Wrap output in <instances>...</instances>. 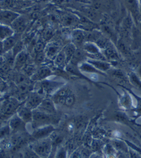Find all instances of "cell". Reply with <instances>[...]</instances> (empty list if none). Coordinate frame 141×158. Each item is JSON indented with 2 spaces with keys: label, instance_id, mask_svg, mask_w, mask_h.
Listing matches in <instances>:
<instances>
[{
  "label": "cell",
  "instance_id": "obj_1",
  "mask_svg": "<svg viewBox=\"0 0 141 158\" xmlns=\"http://www.w3.org/2000/svg\"><path fill=\"white\" fill-rule=\"evenodd\" d=\"M64 83L59 81H54L51 80H46L37 81L34 84V90L42 95L44 98L52 97V95L57 90L63 86Z\"/></svg>",
  "mask_w": 141,
  "mask_h": 158
},
{
  "label": "cell",
  "instance_id": "obj_2",
  "mask_svg": "<svg viewBox=\"0 0 141 158\" xmlns=\"http://www.w3.org/2000/svg\"><path fill=\"white\" fill-rule=\"evenodd\" d=\"M28 145L41 158L48 157L54 148L53 141L50 137L33 140Z\"/></svg>",
  "mask_w": 141,
  "mask_h": 158
},
{
  "label": "cell",
  "instance_id": "obj_3",
  "mask_svg": "<svg viewBox=\"0 0 141 158\" xmlns=\"http://www.w3.org/2000/svg\"><path fill=\"white\" fill-rule=\"evenodd\" d=\"M55 115H50L43 112H42L37 109L33 110V122L30 124L32 131L35 128L43 127L47 125H53L55 123L56 118Z\"/></svg>",
  "mask_w": 141,
  "mask_h": 158
},
{
  "label": "cell",
  "instance_id": "obj_4",
  "mask_svg": "<svg viewBox=\"0 0 141 158\" xmlns=\"http://www.w3.org/2000/svg\"><path fill=\"white\" fill-rule=\"evenodd\" d=\"M22 104L23 102H20L19 99L13 96H10L3 99L0 113L10 119V117L17 113V110Z\"/></svg>",
  "mask_w": 141,
  "mask_h": 158
},
{
  "label": "cell",
  "instance_id": "obj_5",
  "mask_svg": "<svg viewBox=\"0 0 141 158\" xmlns=\"http://www.w3.org/2000/svg\"><path fill=\"white\" fill-rule=\"evenodd\" d=\"M8 124L10 127L12 134L25 133L27 131V124L19 118L17 113L10 117L8 121Z\"/></svg>",
  "mask_w": 141,
  "mask_h": 158
},
{
  "label": "cell",
  "instance_id": "obj_6",
  "mask_svg": "<svg viewBox=\"0 0 141 158\" xmlns=\"http://www.w3.org/2000/svg\"><path fill=\"white\" fill-rule=\"evenodd\" d=\"M123 4L130 13L133 20L137 25L141 19L140 4L139 0H123Z\"/></svg>",
  "mask_w": 141,
  "mask_h": 158
},
{
  "label": "cell",
  "instance_id": "obj_7",
  "mask_svg": "<svg viewBox=\"0 0 141 158\" xmlns=\"http://www.w3.org/2000/svg\"><path fill=\"white\" fill-rule=\"evenodd\" d=\"M44 98H45L42 95L39 94V93L35 91V90H33V91L29 93L27 98L23 102V104L26 106L34 110L39 107Z\"/></svg>",
  "mask_w": 141,
  "mask_h": 158
},
{
  "label": "cell",
  "instance_id": "obj_8",
  "mask_svg": "<svg viewBox=\"0 0 141 158\" xmlns=\"http://www.w3.org/2000/svg\"><path fill=\"white\" fill-rule=\"evenodd\" d=\"M55 128L53 125H47L43 127L35 128L32 131L31 137L33 140L41 139L46 138L50 136V135L54 133Z\"/></svg>",
  "mask_w": 141,
  "mask_h": 158
},
{
  "label": "cell",
  "instance_id": "obj_9",
  "mask_svg": "<svg viewBox=\"0 0 141 158\" xmlns=\"http://www.w3.org/2000/svg\"><path fill=\"white\" fill-rule=\"evenodd\" d=\"M52 74H53V71L49 66L46 65H42L38 66L36 72L34 73V74L32 76L30 79L34 82H37V81L48 79Z\"/></svg>",
  "mask_w": 141,
  "mask_h": 158
},
{
  "label": "cell",
  "instance_id": "obj_10",
  "mask_svg": "<svg viewBox=\"0 0 141 158\" xmlns=\"http://www.w3.org/2000/svg\"><path fill=\"white\" fill-rule=\"evenodd\" d=\"M20 16L19 13L8 9H2L0 12V24L11 26L15 19Z\"/></svg>",
  "mask_w": 141,
  "mask_h": 158
},
{
  "label": "cell",
  "instance_id": "obj_11",
  "mask_svg": "<svg viewBox=\"0 0 141 158\" xmlns=\"http://www.w3.org/2000/svg\"><path fill=\"white\" fill-rule=\"evenodd\" d=\"M71 42L77 48H82L86 43V31L81 28H76L71 33Z\"/></svg>",
  "mask_w": 141,
  "mask_h": 158
},
{
  "label": "cell",
  "instance_id": "obj_12",
  "mask_svg": "<svg viewBox=\"0 0 141 158\" xmlns=\"http://www.w3.org/2000/svg\"><path fill=\"white\" fill-rule=\"evenodd\" d=\"M61 44L57 42H49L46 46L45 52L47 59L53 61L57 54L61 51Z\"/></svg>",
  "mask_w": 141,
  "mask_h": 158
},
{
  "label": "cell",
  "instance_id": "obj_13",
  "mask_svg": "<svg viewBox=\"0 0 141 158\" xmlns=\"http://www.w3.org/2000/svg\"><path fill=\"white\" fill-rule=\"evenodd\" d=\"M29 60V53L26 50H23V51L17 55L14 60L13 70L16 71H21Z\"/></svg>",
  "mask_w": 141,
  "mask_h": 158
},
{
  "label": "cell",
  "instance_id": "obj_14",
  "mask_svg": "<svg viewBox=\"0 0 141 158\" xmlns=\"http://www.w3.org/2000/svg\"><path fill=\"white\" fill-rule=\"evenodd\" d=\"M37 109L50 115H55L57 113L56 104L51 98H44Z\"/></svg>",
  "mask_w": 141,
  "mask_h": 158
},
{
  "label": "cell",
  "instance_id": "obj_15",
  "mask_svg": "<svg viewBox=\"0 0 141 158\" xmlns=\"http://www.w3.org/2000/svg\"><path fill=\"white\" fill-rule=\"evenodd\" d=\"M72 93V90L69 88L62 86L57 92L54 93L50 98L54 101L55 104H61L63 106L66 98Z\"/></svg>",
  "mask_w": 141,
  "mask_h": 158
},
{
  "label": "cell",
  "instance_id": "obj_16",
  "mask_svg": "<svg viewBox=\"0 0 141 158\" xmlns=\"http://www.w3.org/2000/svg\"><path fill=\"white\" fill-rule=\"evenodd\" d=\"M22 34L14 33L11 36L7 37L2 42L3 44V52L4 53L11 51L14 48V46L17 44V43L22 40ZM3 53V54H4Z\"/></svg>",
  "mask_w": 141,
  "mask_h": 158
},
{
  "label": "cell",
  "instance_id": "obj_17",
  "mask_svg": "<svg viewBox=\"0 0 141 158\" xmlns=\"http://www.w3.org/2000/svg\"><path fill=\"white\" fill-rule=\"evenodd\" d=\"M17 114L26 124H30L33 122V110L26 106L23 102L17 110Z\"/></svg>",
  "mask_w": 141,
  "mask_h": 158
},
{
  "label": "cell",
  "instance_id": "obj_18",
  "mask_svg": "<svg viewBox=\"0 0 141 158\" xmlns=\"http://www.w3.org/2000/svg\"><path fill=\"white\" fill-rule=\"evenodd\" d=\"M28 24V19L25 17L22 16L20 15V16L15 19V21L13 23V24L11 25L10 27L13 30L14 33L22 35L23 32L26 31V28H27Z\"/></svg>",
  "mask_w": 141,
  "mask_h": 158
},
{
  "label": "cell",
  "instance_id": "obj_19",
  "mask_svg": "<svg viewBox=\"0 0 141 158\" xmlns=\"http://www.w3.org/2000/svg\"><path fill=\"white\" fill-rule=\"evenodd\" d=\"M103 54L105 57V59L109 62H115V61H119L120 59L119 52L116 48H115V46L112 43L111 45L108 46L107 48L103 50Z\"/></svg>",
  "mask_w": 141,
  "mask_h": 158
},
{
  "label": "cell",
  "instance_id": "obj_20",
  "mask_svg": "<svg viewBox=\"0 0 141 158\" xmlns=\"http://www.w3.org/2000/svg\"><path fill=\"white\" fill-rule=\"evenodd\" d=\"M87 62L92 64V65L96 68L99 71L102 73L108 72L111 69V63L105 60H92L87 59L86 60Z\"/></svg>",
  "mask_w": 141,
  "mask_h": 158
},
{
  "label": "cell",
  "instance_id": "obj_21",
  "mask_svg": "<svg viewBox=\"0 0 141 158\" xmlns=\"http://www.w3.org/2000/svg\"><path fill=\"white\" fill-rule=\"evenodd\" d=\"M88 57L87 52L83 48H77L69 63L79 66L81 63L86 61Z\"/></svg>",
  "mask_w": 141,
  "mask_h": 158
},
{
  "label": "cell",
  "instance_id": "obj_22",
  "mask_svg": "<svg viewBox=\"0 0 141 158\" xmlns=\"http://www.w3.org/2000/svg\"><path fill=\"white\" fill-rule=\"evenodd\" d=\"M78 67H79V69L80 70V71L81 73H90V74H94V75H105L104 73H102L100 71H99V70L95 68L92 64H90L89 62H87V61L81 63L78 66Z\"/></svg>",
  "mask_w": 141,
  "mask_h": 158
},
{
  "label": "cell",
  "instance_id": "obj_23",
  "mask_svg": "<svg viewBox=\"0 0 141 158\" xmlns=\"http://www.w3.org/2000/svg\"><path fill=\"white\" fill-rule=\"evenodd\" d=\"M79 22V19L77 17V15H75L74 14H65L61 18V22L66 27H70V26L78 24Z\"/></svg>",
  "mask_w": 141,
  "mask_h": 158
},
{
  "label": "cell",
  "instance_id": "obj_24",
  "mask_svg": "<svg viewBox=\"0 0 141 158\" xmlns=\"http://www.w3.org/2000/svg\"><path fill=\"white\" fill-rule=\"evenodd\" d=\"M54 65L57 67V68L59 69H62L66 68L67 66V60L66 55L64 53V51H63V48L61 50V51L58 52L57 56L53 60Z\"/></svg>",
  "mask_w": 141,
  "mask_h": 158
},
{
  "label": "cell",
  "instance_id": "obj_25",
  "mask_svg": "<svg viewBox=\"0 0 141 158\" xmlns=\"http://www.w3.org/2000/svg\"><path fill=\"white\" fill-rule=\"evenodd\" d=\"M82 48L87 52V57L90 56V55H96L100 53V52H101V49L98 47L97 45H96L95 43L93 42H86L83 44Z\"/></svg>",
  "mask_w": 141,
  "mask_h": 158
},
{
  "label": "cell",
  "instance_id": "obj_26",
  "mask_svg": "<svg viewBox=\"0 0 141 158\" xmlns=\"http://www.w3.org/2000/svg\"><path fill=\"white\" fill-rule=\"evenodd\" d=\"M111 144L114 146V148L116 149V151H121L129 153V149H130V147H129V146L126 144V142H123V140L114 139L111 140Z\"/></svg>",
  "mask_w": 141,
  "mask_h": 158
},
{
  "label": "cell",
  "instance_id": "obj_27",
  "mask_svg": "<svg viewBox=\"0 0 141 158\" xmlns=\"http://www.w3.org/2000/svg\"><path fill=\"white\" fill-rule=\"evenodd\" d=\"M76 49H77V48H76V46L72 42L67 44H66L63 48V51H64V53L66 55L67 64H68L70 60H72V58L73 57V55H74L75 52H76Z\"/></svg>",
  "mask_w": 141,
  "mask_h": 158
},
{
  "label": "cell",
  "instance_id": "obj_28",
  "mask_svg": "<svg viewBox=\"0 0 141 158\" xmlns=\"http://www.w3.org/2000/svg\"><path fill=\"white\" fill-rule=\"evenodd\" d=\"M14 33L10 26L0 24V42H3L7 37L11 36Z\"/></svg>",
  "mask_w": 141,
  "mask_h": 158
},
{
  "label": "cell",
  "instance_id": "obj_29",
  "mask_svg": "<svg viewBox=\"0 0 141 158\" xmlns=\"http://www.w3.org/2000/svg\"><path fill=\"white\" fill-rule=\"evenodd\" d=\"M116 47L120 54L125 55V56L129 55L130 48L128 47L127 44L126 43L125 41H123V40H119L117 41V42L116 44Z\"/></svg>",
  "mask_w": 141,
  "mask_h": 158
},
{
  "label": "cell",
  "instance_id": "obj_30",
  "mask_svg": "<svg viewBox=\"0 0 141 158\" xmlns=\"http://www.w3.org/2000/svg\"><path fill=\"white\" fill-rule=\"evenodd\" d=\"M37 68L38 66L34 63H28L24 67H23L21 71L23 73H24L26 76H28V77L31 78L32 76H33L34 74V73L36 72Z\"/></svg>",
  "mask_w": 141,
  "mask_h": 158
},
{
  "label": "cell",
  "instance_id": "obj_31",
  "mask_svg": "<svg viewBox=\"0 0 141 158\" xmlns=\"http://www.w3.org/2000/svg\"><path fill=\"white\" fill-rule=\"evenodd\" d=\"M11 131L8 122L0 127V141L7 139L11 135Z\"/></svg>",
  "mask_w": 141,
  "mask_h": 158
},
{
  "label": "cell",
  "instance_id": "obj_32",
  "mask_svg": "<svg viewBox=\"0 0 141 158\" xmlns=\"http://www.w3.org/2000/svg\"><path fill=\"white\" fill-rule=\"evenodd\" d=\"M24 158H41L32 149L29 145L25 146L22 151Z\"/></svg>",
  "mask_w": 141,
  "mask_h": 158
},
{
  "label": "cell",
  "instance_id": "obj_33",
  "mask_svg": "<svg viewBox=\"0 0 141 158\" xmlns=\"http://www.w3.org/2000/svg\"><path fill=\"white\" fill-rule=\"evenodd\" d=\"M103 153L104 154V156L105 157L116 156V151L110 143V144H107L104 145L103 148Z\"/></svg>",
  "mask_w": 141,
  "mask_h": 158
},
{
  "label": "cell",
  "instance_id": "obj_34",
  "mask_svg": "<svg viewBox=\"0 0 141 158\" xmlns=\"http://www.w3.org/2000/svg\"><path fill=\"white\" fill-rule=\"evenodd\" d=\"M47 44L43 40H39L35 42L33 46V51L35 54L39 53V52H44Z\"/></svg>",
  "mask_w": 141,
  "mask_h": 158
},
{
  "label": "cell",
  "instance_id": "obj_35",
  "mask_svg": "<svg viewBox=\"0 0 141 158\" xmlns=\"http://www.w3.org/2000/svg\"><path fill=\"white\" fill-rule=\"evenodd\" d=\"M130 80L131 83L136 87L137 89L141 90V80L137 74L134 73H131L130 74Z\"/></svg>",
  "mask_w": 141,
  "mask_h": 158
},
{
  "label": "cell",
  "instance_id": "obj_36",
  "mask_svg": "<svg viewBox=\"0 0 141 158\" xmlns=\"http://www.w3.org/2000/svg\"><path fill=\"white\" fill-rule=\"evenodd\" d=\"M55 158H67V149L63 146H57L55 152Z\"/></svg>",
  "mask_w": 141,
  "mask_h": 158
},
{
  "label": "cell",
  "instance_id": "obj_37",
  "mask_svg": "<svg viewBox=\"0 0 141 158\" xmlns=\"http://www.w3.org/2000/svg\"><path fill=\"white\" fill-rule=\"evenodd\" d=\"M24 45H25V43L23 42V41L22 40L19 41V42L17 43V44L14 46V48L13 49L11 50L14 57H16L19 52H21L22 51H23V50H25Z\"/></svg>",
  "mask_w": 141,
  "mask_h": 158
},
{
  "label": "cell",
  "instance_id": "obj_38",
  "mask_svg": "<svg viewBox=\"0 0 141 158\" xmlns=\"http://www.w3.org/2000/svg\"><path fill=\"white\" fill-rule=\"evenodd\" d=\"M75 101L76 98L74 93H70V94L66 98L65 101H64L63 106H65L66 107H72L73 105L75 104Z\"/></svg>",
  "mask_w": 141,
  "mask_h": 158
},
{
  "label": "cell",
  "instance_id": "obj_39",
  "mask_svg": "<svg viewBox=\"0 0 141 158\" xmlns=\"http://www.w3.org/2000/svg\"><path fill=\"white\" fill-rule=\"evenodd\" d=\"M104 145L103 146L102 143L98 141V140H94L92 144V151L93 153H100L99 151H102L103 152V148Z\"/></svg>",
  "mask_w": 141,
  "mask_h": 158
},
{
  "label": "cell",
  "instance_id": "obj_40",
  "mask_svg": "<svg viewBox=\"0 0 141 158\" xmlns=\"http://www.w3.org/2000/svg\"><path fill=\"white\" fill-rule=\"evenodd\" d=\"M121 102L123 106H125V108L130 107L131 106V98L128 95L125 94L121 99Z\"/></svg>",
  "mask_w": 141,
  "mask_h": 158
},
{
  "label": "cell",
  "instance_id": "obj_41",
  "mask_svg": "<svg viewBox=\"0 0 141 158\" xmlns=\"http://www.w3.org/2000/svg\"><path fill=\"white\" fill-rule=\"evenodd\" d=\"M111 75H112L114 77L119 79V80H123V79L125 78V75L123 74V73L120 71V70L118 69L113 70V71H111Z\"/></svg>",
  "mask_w": 141,
  "mask_h": 158
},
{
  "label": "cell",
  "instance_id": "obj_42",
  "mask_svg": "<svg viewBox=\"0 0 141 158\" xmlns=\"http://www.w3.org/2000/svg\"><path fill=\"white\" fill-rule=\"evenodd\" d=\"M129 156L130 158H141V153L130 147L129 149Z\"/></svg>",
  "mask_w": 141,
  "mask_h": 158
},
{
  "label": "cell",
  "instance_id": "obj_43",
  "mask_svg": "<svg viewBox=\"0 0 141 158\" xmlns=\"http://www.w3.org/2000/svg\"><path fill=\"white\" fill-rule=\"evenodd\" d=\"M68 158H82L81 149L80 148L75 149V150L74 151H72L71 154L70 155Z\"/></svg>",
  "mask_w": 141,
  "mask_h": 158
},
{
  "label": "cell",
  "instance_id": "obj_44",
  "mask_svg": "<svg viewBox=\"0 0 141 158\" xmlns=\"http://www.w3.org/2000/svg\"><path fill=\"white\" fill-rule=\"evenodd\" d=\"M92 153L93 151L89 150L88 148H83L81 150L82 158H90Z\"/></svg>",
  "mask_w": 141,
  "mask_h": 158
},
{
  "label": "cell",
  "instance_id": "obj_45",
  "mask_svg": "<svg viewBox=\"0 0 141 158\" xmlns=\"http://www.w3.org/2000/svg\"><path fill=\"white\" fill-rule=\"evenodd\" d=\"M9 158H24L22 151H13L9 155Z\"/></svg>",
  "mask_w": 141,
  "mask_h": 158
},
{
  "label": "cell",
  "instance_id": "obj_46",
  "mask_svg": "<svg viewBox=\"0 0 141 158\" xmlns=\"http://www.w3.org/2000/svg\"><path fill=\"white\" fill-rule=\"evenodd\" d=\"M116 158H130L129 153H125V152L116 151Z\"/></svg>",
  "mask_w": 141,
  "mask_h": 158
},
{
  "label": "cell",
  "instance_id": "obj_47",
  "mask_svg": "<svg viewBox=\"0 0 141 158\" xmlns=\"http://www.w3.org/2000/svg\"><path fill=\"white\" fill-rule=\"evenodd\" d=\"M8 119H9V118L3 115L2 113H0V127L4 124H6L8 121Z\"/></svg>",
  "mask_w": 141,
  "mask_h": 158
},
{
  "label": "cell",
  "instance_id": "obj_48",
  "mask_svg": "<svg viewBox=\"0 0 141 158\" xmlns=\"http://www.w3.org/2000/svg\"><path fill=\"white\" fill-rule=\"evenodd\" d=\"M90 158H104V157L103 156L101 153H93Z\"/></svg>",
  "mask_w": 141,
  "mask_h": 158
},
{
  "label": "cell",
  "instance_id": "obj_49",
  "mask_svg": "<svg viewBox=\"0 0 141 158\" xmlns=\"http://www.w3.org/2000/svg\"><path fill=\"white\" fill-rule=\"evenodd\" d=\"M137 75H138V76H139V78L140 79V80H141V65H140L139 66V68H138Z\"/></svg>",
  "mask_w": 141,
  "mask_h": 158
},
{
  "label": "cell",
  "instance_id": "obj_50",
  "mask_svg": "<svg viewBox=\"0 0 141 158\" xmlns=\"http://www.w3.org/2000/svg\"><path fill=\"white\" fill-rule=\"evenodd\" d=\"M4 52H3V44L2 42H0V55H2Z\"/></svg>",
  "mask_w": 141,
  "mask_h": 158
},
{
  "label": "cell",
  "instance_id": "obj_51",
  "mask_svg": "<svg viewBox=\"0 0 141 158\" xmlns=\"http://www.w3.org/2000/svg\"><path fill=\"white\" fill-rule=\"evenodd\" d=\"M2 101H3V99H0V109H1V107H2Z\"/></svg>",
  "mask_w": 141,
  "mask_h": 158
}]
</instances>
